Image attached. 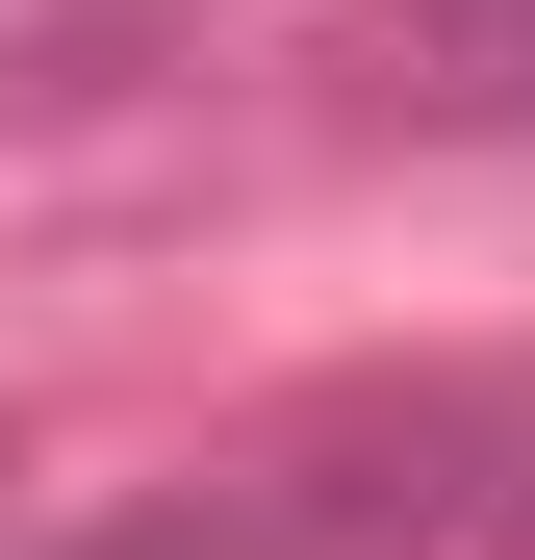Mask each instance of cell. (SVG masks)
Instances as JSON below:
<instances>
[{
  "instance_id": "1",
  "label": "cell",
  "mask_w": 535,
  "mask_h": 560,
  "mask_svg": "<svg viewBox=\"0 0 535 560\" xmlns=\"http://www.w3.org/2000/svg\"><path fill=\"white\" fill-rule=\"evenodd\" d=\"M433 458H460V433H433ZM433 458H408V485H306V458H255V485H205V510H128L103 560H383V535L460 510Z\"/></svg>"
}]
</instances>
